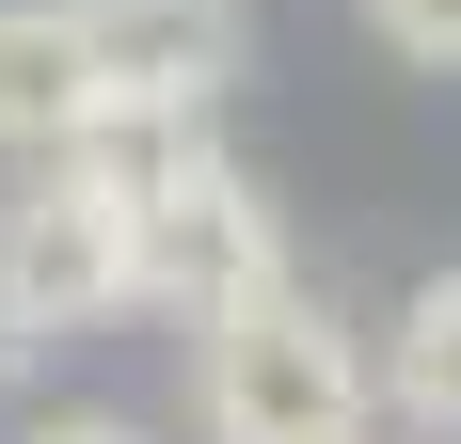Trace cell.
Here are the masks:
<instances>
[{"label": "cell", "mask_w": 461, "mask_h": 444, "mask_svg": "<svg viewBox=\"0 0 461 444\" xmlns=\"http://www.w3.org/2000/svg\"><path fill=\"white\" fill-rule=\"evenodd\" d=\"M191 429H207V444H366V429H382L366 333H350L303 270L255 286L239 317L191 333Z\"/></svg>", "instance_id": "cell-1"}, {"label": "cell", "mask_w": 461, "mask_h": 444, "mask_svg": "<svg viewBox=\"0 0 461 444\" xmlns=\"http://www.w3.org/2000/svg\"><path fill=\"white\" fill-rule=\"evenodd\" d=\"M128 317V191L95 159H16L0 191V333L16 350H64V333H112Z\"/></svg>", "instance_id": "cell-2"}, {"label": "cell", "mask_w": 461, "mask_h": 444, "mask_svg": "<svg viewBox=\"0 0 461 444\" xmlns=\"http://www.w3.org/2000/svg\"><path fill=\"white\" fill-rule=\"evenodd\" d=\"M80 48L112 80V111H207L255 32H239V0H80Z\"/></svg>", "instance_id": "cell-3"}, {"label": "cell", "mask_w": 461, "mask_h": 444, "mask_svg": "<svg viewBox=\"0 0 461 444\" xmlns=\"http://www.w3.org/2000/svg\"><path fill=\"white\" fill-rule=\"evenodd\" d=\"M112 128V80L80 48V0H0V159H64Z\"/></svg>", "instance_id": "cell-4"}, {"label": "cell", "mask_w": 461, "mask_h": 444, "mask_svg": "<svg viewBox=\"0 0 461 444\" xmlns=\"http://www.w3.org/2000/svg\"><path fill=\"white\" fill-rule=\"evenodd\" d=\"M366 381H382V413H398L414 444H461V270H429L414 302L382 317Z\"/></svg>", "instance_id": "cell-5"}, {"label": "cell", "mask_w": 461, "mask_h": 444, "mask_svg": "<svg viewBox=\"0 0 461 444\" xmlns=\"http://www.w3.org/2000/svg\"><path fill=\"white\" fill-rule=\"evenodd\" d=\"M366 32L414 64V80H461V0H366Z\"/></svg>", "instance_id": "cell-6"}, {"label": "cell", "mask_w": 461, "mask_h": 444, "mask_svg": "<svg viewBox=\"0 0 461 444\" xmlns=\"http://www.w3.org/2000/svg\"><path fill=\"white\" fill-rule=\"evenodd\" d=\"M0 444H159V429H143V413H16Z\"/></svg>", "instance_id": "cell-7"}, {"label": "cell", "mask_w": 461, "mask_h": 444, "mask_svg": "<svg viewBox=\"0 0 461 444\" xmlns=\"http://www.w3.org/2000/svg\"><path fill=\"white\" fill-rule=\"evenodd\" d=\"M16 381H32V350H16V333H0V397H16Z\"/></svg>", "instance_id": "cell-8"}]
</instances>
